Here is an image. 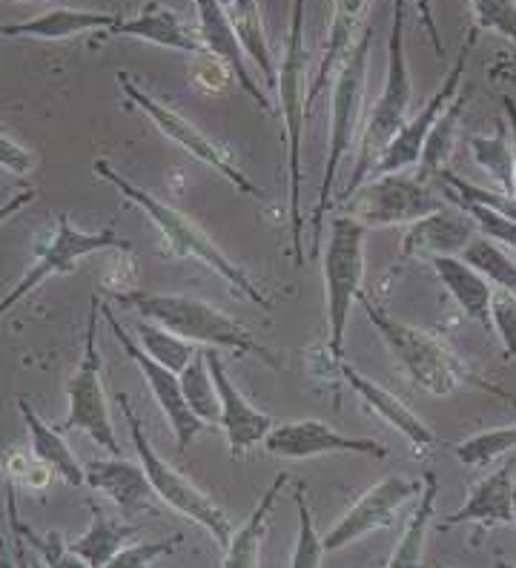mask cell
<instances>
[{
    "instance_id": "cell-1",
    "label": "cell",
    "mask_w": 516,
    "mask_h": 568,
    "mask_svg": "<svg viewBox=\"0 0 516 568\" xmlns=\"http://www.w3.org/2000/svg\"><path fill=\"white\" fill-rule=\"evenodd\" d=\"M92 170H95V175H101L103 181H110L112 187L124 195L127 202L135 204V207L155 224V230L161 233V242H164L166 258H193V262H201L204 267H210L215 276L224 278L235 293L250 298L253 305H259L267 313L273 311V302H270L267 293L262 291V284L255 282L241 264H235L233 258H230L227 253H224V250H221L219 244L206 236L204 230L190 219V215H184L181 210L170 207L166 202L155 199L150 190L132 184V181L127 179V175L118 173L115 166L107 159L92 161Z\"/></svg>"
},
{
    "instance_id": "cell-2",
    "label": "cell",
    "mask_w": 516,
    "mask_h": 568,
    "mask_svg": "<svg viewBox=\"0 0 516 568\" xmlns=\"http://www.w3.org/2000/svg\"><path fill=\"white\" fill-rule=\"evenodd\" d=\"M307 49H304V0H293L290 9V29L284 55L275 75V98L279 115L284 121V144H287V215H290V247L296 267L304 264V210H302V181H304V132H307Z\"/></svg>"
},
{
    "instance_id": "cell-3",
    "label": "cell",
    "mask_w": 516,
    "mask_h": 568,
    "mask_svg": "<svg viewBox=\"0 0 516 568\" xmlns=\"http://www.w3.org/2000/svg\"><path fill=\"white\" fill-rule=\"evenodd\" d=\"M356 305L365 311L373 331L382 336V342L387 345L393 359L399 362L402 371L411 376V382L419 390H425L431 396H451L454 390L465 388V385H474V388H482L488 390V394L508 399V394L503 388H496L490 382L479 379L439 336L422 331V327L407 325V322H399L385 307L373 305L365 293L358 296Z\"/></svg>"
},
{
    "instance_id": "cell-4",
    "label": "cell",
    "mask_w": 516,
    "mask_h": 568,
    "mask_svg": "<svg viewBox=\"0 0 516 568\" xmlns=\"http://www.w3.org/2000/svg\"><path fill=\"white\" fill-rule=\"evenodd\" d=\"M115 302L121 307L141 313V320H150L164 331L175 333L181 339L204 347H227L239 356H259L270 367H279V359L270 354L262 342L255 339L247 327L227 316L224 311L213 307L181 293H150V291H118Z\"/></svg>"
},
{
    "instance_id": "cell-5",
    "label": "cell",
    "mask_w": 516,
    "mask_h": 568,
    "mask_svg": "<svg viewBox=\"0 0 516 568\" xmlns=\"http://www.w3.org/2000/svg\"><path fill=\"white\" fill-rule=\"evenodd\" d=\"M373 29L365 27L353 49L338 63L333 75L331 90V144H327V161H324V179L318 190V202L310 215V244L318 250L324 233V219L333 202V184H336L338 166L347 159L356 139L362 135V112H365V90H367V63H371Z\"/></svg>"
},
{
    "instance_id": "cell-6",
    "label": "cell",
    "mask_w": 516,
    "mask_h": 568,
    "mask_svg": "<svg viewBox=\"0 0 516 568\" xmlns=\"http://www.w3.org/2000/svg\"><path fill=\"white\" fill-rule=\"evenodd\" d=\"M413 104V81L411 67L405 55V0H393V23H391V41H387V70L382 92H378L376 104L367 112L362 135H358V155L353 164V173L342 190V202L351 199L367 179H371L373 166L378 155L385 153L393 135L407 124V112Z\"/></svg>"
},
{
    "instance_id": "cell-7",
    "label": "cell",
    "mask_w": 516,
    "mask_h": 568,
    "mask_svg": "<svg viewBox=\"0 0 516 568\" xmlns=\"http://www.w3.org/2000/svg\"><path fill=\"white\" fill-rule=\"evenodd\" d=\"M367 227L351 215H333L327 247L322 256L324 296H327V354L344 359V336L353 305L362 296L365 282Z\"/></svg>"
},
{
    "instance_id": "cell-8",
    "label": "cell",
    "mask_w": 516,
    "mask_h": 568,
    "mask_svg": "<svg viewBox=\"0 0 516 568\" xmlns=\"http://www.w3.org/2000/svg\"><path fill=\"white\" fill-rule=\"evenodd\" d=\"M115 403L118 408H121V414H124L127 428H130L132 434V445H135L141 468H144L155 497H159L161 503H166L172 511H179L181 517H186V520H193L195 526L204 528V531L215 540V546L224 551L230 537H233V523H230V517L224 514V508L215 506L213 499L206 497L195 483H190V479H186L175 465L166 463L159 450L152 448L144 428H141V419H138L135 410H132L130 396L115 394Z\"/></svg>"
},
{
    "instance_id": "cell-9",
    "label": "cell",
    "mask_w": 516,
    "mask_h": 568,
    "mask_svg": "<svg viewBox=\"0 0 516 568\" xmlns=\"http://www.w3.org/2000/svg\"><path fill=\"white\" fill-rule=\"evenodd\" d=\"M115 81L118 87H121V92L127 95V101L144 112L146 119L152 121V126H155L164 139H170L172 144H179L181 150L193 155L195 161H201V164H206L210 170H215L221 179L227 181L230 187H235V193L250 195V199H262V187H259V184L230 159L227 150L221 144H215L199 124H193L186 115H181L179 110H172L170 104H164L159 98H152L141 83L132 81L130 72H118Z\"/></svg>"
},
{
    "instance_id": "cell-10",
    "label": "cell",
    "mask_w": 516,
    "mask_h": 568,
    "mask_svg": "<svg viewBox=\"0 0 516 568\" xmlns=\"http://www.w3.org/2000/svg\"><path fill=\"white\" fill-rule=\"evenodd\" d=\"M344 215L356 219L367 230L399 227L413 224L445 207L431 181L419 179V173H385L371 179L344 199Z\"/></svg>"
},
{
    "instance_id": "cell-11",
    "label": "cell",
    "mask_w": 516,
    "mask_h": 568,
    "mask_svg": "<svg viewBox=\"0 0 516 568\" xmlns=\"http://www.w3.org/2000/svg\"><path fill=\"white\" fill-rule=\"evenodd\" d=\"M98 313H101V298L92 296L90 316H87V331H83V354L78 362L75 374L69 379V410L58 430H83L90 434L92 443L101 445L110 457H121L115 428H112L110 405H107V390L101 379V351H98Z\"/></svg>"
},
{
    "instance_id": "cell-12",
    "label": "cell",
    "mask_w": 516,
    "mask_h": 568,
    "mask_svg": "<svg viewBox=\"0 0 516 568\" xmlns=\"http://www.w3.org/2000/svg\"><path fill=\"white\" fill-rule=\"evenodd\" d=\"M101 250H121V253H130V242L118 236L112 227L95 230V233H83L78 230L75 224L69 222L67 213H58L55 219V233L47 242V247L41 250V256L34 258L32 267L23 273V278L14 284L12 291L7 296L0 298V320L7 316V313L14 311L18 302L34 293L41 287L43 282H49L52 276H61V273L75 271L78 262L92 253H101Z\"/></svg>"
},
{
    "instance_id": "cell-13",
    "label": "cell",
    "mask_w": 516,
    "mask_h": 568,
    "mask_svg": "<svg viewBox=\"0 0 516 568\" xmlns=\"http://www.w3.org/2000/svg\"><path fill=\"white\" fill-rule=\"evenodd\" d=\"M479 41V29L471 27L468 38L462 41L459 55L456 61L451 63V70H447L445 81L439 83V90L434 95L427 98L425 106H422L413 119H407V124L402 126L396 135H393L391 144L385 146V153L378 155L376 166H373L371 175H385V173H405L411 166H419L422 150H425V141L434 130V124L439 121L442 112L447 110V104L459 95V87L465 81V70H468V61L474 55V47Z\"/></svg>"
},
{
    "instance_id": "cell-14",
    "label": "cell",
    "mask_w": 516,
    "mask_h": 568,
    "mask_svg": "<svg viewBox=\"0 0 516 568\" xmlns=\"http://www.w3.org/2000/svg\"><path fill=\"white\" fill-rule=\"evenodd\" d=\"M101 316L107 320V325H110V331H112V336L118 339V345L124 347V354L130 356L132 362H135L138 374L144 376V382L150 385L152 399L159 403L161 414L166 416V423H170L172 434H175V445H179V454H184V450L195 443V437H199L201 430H206V425L201 423L199 416L190 410V405H186L184 394H181L179 374H172L170 367H164L161 362L152 359L144 347L132 339L130 331H127V327L118 322L112 305L101 302Z\"/></svg>"
},
{
    "instance_id": "cell-15",
    "label": "cell",
    "mask_w": 516,
    "mask_h": 568,
    "mask_svg": "<svg viewBox=\"0 0 516 568\" xmlns=\"http://www.w3.org/2000/svg\"><path fill=\"white\" fill-rule=\"evenodd\" d=\"M422 494V479H407L402 474H391V477L378 479L371 491H365L362 497L353 503L347 511L342 514V520L324 534V551H338V548H347L353 542L365 540L367 534L378 531V528H387L396 514L402 511L407 499L419 497Z\"/></svg>"
},
{
    "instance_id": "cell-16",
    "label": "cell",
    "mask_w": 516,
    "mask_h": 568,
    "mask_svg": "<svg viewBox=\"0 0 516 568\" xmlns=\"http://www.w3.org/2000/svg\"><path fill=\"white\" fill-rule=\"evenodd\" d=\"M270 457L279 459H310L324 454H362V457L385 459L387 448L376 439L347 437L322 419H293V423L273 425L264 439Z\"/></svg>"
},
{
    "instance_id": "cell-17",
    "label": "cell",
    "mask_w": 516,
    "mask_h": 568,
    "mask_svg": "<svg viewBox=\"0 0 516 568\" xmlns=\"http://www.w3.org/2000/svg\"><path fill=\"white\" fill-rule=\"evenodd\" d=\"M204 356L206 365H210V374H213L215 390H219V425L221 430H224V437H227L230 457H247V450H253L255 445L267 439L275 419L270 414H264V410L253 408V405L247 403V396L235 388L233 379L227 376V367H224V362H221L215 347H204Z\"/></svg>"
},
{
    "instance_id": "cell-18",
    "label": "cell",
    "mask_w": 516,
    "mask_h": 568,
    "mask_svg": "<svg viewBox=\"0 0 516 568\" xmlns=\"http://www.w3.org/2000/svg\"><path fill=\"white\" fill-rule=\"evenodd\" d=\"M190 3H193L195 12V32H199L206 52L219 58L221 63H227V70L233 72L235 83L253 98L255 104L262 106L264 112H273L270 95L259 87V81L250 75L247 55H244V49H241L239 38H235V29L233 23H230L224 3H221V0H190Z\"/></svg>"
},
{
    "instance_id": "cell-19",
    "label": "cell",
    "mask_w": 516,
    "mask_h": 568,
    "mask_svg": "<svg viewBox=\"0 0 516 568\" xmlns=\"http://www.w3.org/2000/svg\"><path fill=\"white\" fill-rule=\"evenodd\" d=\"M476 233V224L459 207H442L436 213L425 215L419 222L407 224L405 236H402L399 258H439V256H462Z\"/></svg>"
},
{
    "instance_id": "cell-20",
    "label": "cell",
    "mask_w": 516,
    "mask_h": 568,
    "mask_svg": "<svg viewBox=\"0 0 516 568\" xmlns=\"http://www.w3.org/2000/svg\"><path fill=\"white\" fill-rule=\"evenodd\" d=\"M338 367H342L344 382L351 385L353 394H356L358 399H362V403H365L367 408L382 419V423H387L396 434H402L413 448L431 450L439 445V437L434 434V428H431L427 423H422V416L413 414V410L402 403L399 396L391 394L387 388H382L378 382H373L371 376H365L362 371H356L351 362L342 359L338 362Z\"/></svg>"
},
{
    "instance_id": "cell-21",
    "label": "cell",
    "mask_w": 516,
    "mask_h": 568,
    "mask_svg": "<svg viewBox=\"0 0 516 568\" xmlns=\"http://www.w3.org/2000/svg\"><path fill=\"white\" fill-rule=\"evenodd\" d=\"M514 471L510 465L496 468L494 474L482 477L474 488H471L468 499L462 503V508L445 514L434 526L451 528V526H465L474 523L482 528L494 526H514Z\"/></svg>"
},
{
    "instance_id": "cell-22",
    "label": "cell",
    "mask_w": 516,
    "mask_h": 568,
    "mask_svg": "<svg viewBox=\"0 0 516 568\" xmlns=\"http://www.w3.org/2000/svg\"><path fill=\"white\" fill-rule=\"evenodd\" d=\"M371 3L373 0H333L331 29H327L322 58H318V67L316 72H313V81H310L307 90L310 110H313V104L322 98V92L327 90V83L333 81L338 63H342L344 55L351 52L353 43L358 41V36L365 32L362 21H365Z\"/></svg>"
},
{
    "instance_id": "cell-23",
    "label": "cell",
    "mask_w": 516,
    "mask_h": 568,
    "mask_svg": "<svg viewBox=\"0 0 516 568\" xmlns=\"http://www.w3.org/2000/svg\"><path fill=\"white\" fill-rule=\"evenodd\" d=\"M110 36L135 38V41L155 43V47L175 49V52H190V55H204L206 49L201 43L199 32L181 21V14L161 3H146L144 9L132 18H118Z\"/></svg>"
},
{
    "instance_id": "cell-24",
    "label": "cell",
    "mask_w": 516,
    "mask_h": 568,
    "mask_svg": "<svg viewBox=\"0 0 516 568\" xmlns=\"http://www.w3.org/2000/svg\"><path fill=\"white\" fill-rule=\"evenodd\" d=\"M83 477L98 494L110 497L124 514H144L152 508L155 491H152L141 463L135 465L124 457L92 459L83 468Z\"/></svg>"
},
{
    "instance_id": "cell-25",
    "label": "cell",
    "mask_w": 516,
    "mask_h": 568,
    "mask_svg": "<svg viewBox=\"0 0 516 568\" xmlns=\"http://www.w3.org/2000/svg\"><path fill=\"white\" fill-rule=\"evenodd\" d=\"M118 12H98V9H69L58 7L29 18V21L3 23L0 38H32V41H67V38L87 36V32H110L118 23Z\"/></svg>"
},
{
    "instance_id": "cell-26",
    "label": "cell",
    "mask_w": 516,
    "mask_h": 568,
    "mask_svg": "<svg viewBox=\"0 0 516 568\" xmlns=\"http://www.w3.org/2000/svg\"><path fill=\"white\" fill-rule=\"evenodd\" d=\"M431 267L445 284V291L451 293L459 311L468 316L471 322H479L485 331H490V298H494V284L476 271L474 264H468L459 256H439L431 258Z\"/></svg>"
},
{
    "instance_id": "cell-27",
    "label": "cell",
    "mask_w": 516,
    "mask_h": 568,
    "mask_svg": "<svg viewBox=\"0 0 516 568\" xmlns=\"http://www.w3.org/2000/svg\"><path fill=\"white\" fill-rule=\"evenodd\" d=\"M227 9V18L235 29L244 55L255 63L259 75L264 78V90L275 92V75H279V61L270 49L267 29L262 21V7L259 0H221Z\"/></svg>"
},
{
    "instance_id": "cell-28",
    "label": "cell",
    "mask_w": 516,
    "mask_h": 568,
    "mask_svg": "<svg viewBox=\"0 0 516 568\" xmlns=\"http://www.w3.org/2000/svg\"><path fill=\"white\" fill-rule=\"evenodd\" d=\"M287 474H279L270 483L267 491L262 494L255 511L239 528H233V537H230L227 548H224V568H262V546L264 537H267L270 511H273L279 494L287 486Z\"/></svg>"
},
{
    "instance_id": "cell-29",
    "label": "cell",
    "mask_w": 516,
    "mask_h": 568,
    "mask_svg": "<svg viewBox=\"0 0 516 568\" xmlns=\"http://www.w3.org/2000/svg\"><path fill=\"white\" fill-rule=\"evenodd\" d=\"M18 410H21L23 423H27L34 459L52 474H58L67 486H83V483H87L83 468L75 459V454H72V448L63 443L61 430L43 423L41 416L34 414L32 405H29V399H23V396L18 399Z\"/></svg>"
},
{
    "instance_id": "cell-30",
    "label": "cell",
    "mask_w": 516,
    "mask_h": 568,
    "mask_svg": "<svg viewBox=\"0 0 516 568\" xmlns=\"http://www.w3.org/2000/svg\"><path fill=\"white\" fill-rule=\"evenodd\" d=\"M436 491H439L436 474H422V494L416 497V508H413L411 520H407L405 531H402L399 542L393 548V555L385 568H422L427 531H431V526L436 520Z\"/></svg>"
},
{
    "instance_id": "cell-31",
    "label": "cell",
    "mask_w": 516,
    "mask_h": 568,
    "mask_svg": "<svg viewBox=\"0 0 516 568\" xmlns=\"http://www.w3.org/2000/svg\"><path fill=\"white\" fill-rule=\"evenodd\" d=\"M90 511H92L90 528H87V531H83L72 546H69V551L81 557L87 566L103 568L112 557L118 555V551H121V548L127 546V540L135 534V528L127 526V523L112 520L110 514L98 506H90Z\"/></svg>"
},
{
    "instance_id": "cell-32",
    "label": "cell",
    "mask_w": 516,
    "mask_h": 568,
    "mask_svg": "<svg viewBox=\"0 0 516 568\" xmlns=\"http://www.w3.org/2000/svg\"><path fill=\"white\" fill-rule=\"evenodd\" d=\"M465 144L476 166L490 175L494 187L514 195V150H510V132L505 119L496 121V130L490 135H468Z\"/></svg>"
},
{
    "instance_id": "cell-33",
    "label": "cell",
    "mask_w": 516,
    "mask_h": 568,
    "mask_svg": "<svg viewBox=\"0 0 516 568\" xmlns=\"http://www.w3.org/2000/svg\"><path fill=\"white\" fill-rule=\"evenodd\" d=\"M468 106V92L465 95H456L447 110L442 112L439 121L434 124L431 135L425 141V150H422V159H419V179L431 181L447 170V161L454 155V146L456 139H459V121H462V112Z\"/></svg>"
},
{
    "instance_id": "cell-34",
    "label": "cell",
    "mask_w": 516,
    "mask_h": 568,
    "mask_svg": "<svg viewBox=\"0 0 516 568\" xmlns=\"http://www.w3.org/2000/svg\"><path fill=\"white\" fill-rule=\"evenodd\" d=\"M181 382V394H184L186 405L199 416L201 423L210 428V425H219L221 403H219V390H215L213 374H210V365H206L204 347L195 351V356L190 359V365L179 374Z\"/></svg>"
},
{
    "instance_id": "cell-35",
    "label": "cell",
    "mask_w": 516,
    "mask_h": 568,
    "mask_svg": "<svg viewBox=\"0 0 516 568\" xmlns=\"http://www.w3.org/2000/svg\"><path fill=\"white\" fill-rule=\"evenodd\" d=\"M459 258L474 264L476 271L488 278L496 291H505L510 296H516V256L510 250H505L503 244L490 242L485 236H476Z\"/></svg>"
},
{
    "instance_id": "cell-36",
    "label": "cell",
    "mask_w": 516,
    "mask_h": 568,
    "mask_svg": "<svg viewBox=\"0 0 516 568\" xmlns=\"http://www.w3.org/2000/svg\"><path fill=\"white\" fill-rule=\"evenodd\" d=\"M9 526H12V531L18 534L23 542H29V546L41 555L43 566L47 568H92L87 566L81 557L69 551V546L61 540V534L58 531L38 534L34 528H29L27 523L21 520V514H18V503H14L12 488H9Z\"/></svg>"
},
{
    "instance_id": "cell-37",
    "label": "cell",
    "mask_w": 516,
    "mask_h": 568,
    "mask_svg": "<svg viewBox=\"0 0 516 568\" xmlns=\"http://www.w3.org/2000/svg\"><path fill=\"white\" fill-rule=\"evenodd\" d=\"M138 339H141L138 345L144 347L152 359L161 362L164 367H170L172 374H181L195 356V351H199L193 342L181 339V336L164 331V327L155 325V322L150 320L138 322Z\"/></svg>"
},
{
    "instance_id": "cell-38",
    "label": "cell",
    "mask_w": 516,
    "mask_h": 568,
    "mask_svg": "<svg viewBox=\"0 0 516 568\" xmlns=\"http://www.w3.org/2000/svg\"><path fill=\"white\" fill-rule=\"evenodd\" d=\"M516 450V423L503 428H488L471 439H462L454 445V457L468 468H488L496 459Z\"/></svg>"
},
{
    "instance_id": "cell-39",
    "label": "cell",
    "mask_w": 516,
    "mask_h": 568,
    "mask_svg": "<svg viewBox=\"0 0 516 568\" xmlns=\"http://www.w3.org/2000/svg\"><path fill=\"white\" fill-rule=\"evenodd\" d=\"M299 511V531H296V546H293V557H290V568H322L324 560V542L322 534H318L316 520H313V511L307 506V494L304 486H296L293 491Z\"/></svg>"
},
{
    "instance_id": "cell-40",
    "label": "cell",
    "mask_w": 516,
    "mask_h": 568,
    "mask_svg": "<svg viewBox=\"0 0 516 568\" xmlns=\"http://www.w3.org/2000/svg\"><path fill=\"white\" fill-rule=\"evenodd\" d=\"M474 27L496 32L516 47V0H468Z\"/></svg>"
},
{
    "instance_id": "cell-41",
    "label": "cell",
    "mask_w": 516,
    "mask_h": 568,
    "mask_svg": "<svg viewBox=\"0 0 516 568\" xmlns=\"http://www.w3.org/2000/svg\"><path fill=\"white\" fill-rule=\"evenodd\" d=\"M490 331L499 336L508 359L516 362V296L505 291H496L490 298Z\"/></svg>"
},
{
    "instance_id": "cell-42",
    "label": "cell",
    "mask_w": 516,
    "mask_h": 568,
    "mask_svg": "<svg viewBox=\"0 0 516 568\" xmlns=\"http://www.w3.org/2000/svg\"><path fill=\"white\" fill-rule=\"evenodd\" d=\"M175 542L170 540H146V542H135V546H124L112 557L110 562L103 568H152L155 560H161L164 555H170Z\"/></svg>"
},
{
    "instance_id": "cell-43",
    "label": "cell",
    "mask_w": 516,
    "mask_h": 568,
    "mask_svg": "<svg viewBox=\"0 0 516 568\" xmlns=\"http://www.w3.org/2000/svg\"><path fill=\"white\" fill-rule=\"evenodd\" d=\"M0 166L14 175H27L32 173L34 155L29 153L21 141H14L7 132H0Z\"/></svg>"
},
{
    "instance_id": "cell-44",
    "label": "cell",
    "mask_w": 516,
    "mask_h": 568,
    "mask_svg": "<svg viewBox=\"0 0 516 568\" xmlns=\"http://www.w3.org/2000/svg\"><path fill=\"white\" fill-rule=\"evenodd\" d=\"M413 9H416V18H419L422 32L427 36V41L434 43L436 55H445V43L439 38V27H436V14H434V0H411Z\"/></svg>"
},
{
    "instance_id": "cell-45",
    "label": "cell",
    "mask_w": 516,
    "mask_h": 568,
    "mask_svg": "<svg viewBox=\"0 0 516 568\" xmlns=\"http://www.w3.org/2000/svg\"><path fill=\"white\" fill-rule=\"evenodd\" d=\"M34 199H38V193H34V190H18V193H14L7 204H0V227H3L7 222H12L14 215L21 213L23 207H29Z\"/></svg>"
},
{
    "instance_id": "cell-46",
    "label": "cell",
    "mask_w": 516,
    "mask_h": 568,
    "mask_svg": "<svg viewBox=\"0 0 516 568\" xmlns=\"http://www.w3.org/2000/svg\"><path fill=\"white\" fill-rule=\"evenodd\" d=\"M503 110H505V124H508L510 132V150H514V199H516V101L510 95L503 98Z\"/></svg>"
},
{
    "instance_id": "cell-47",
    "label": "cell",
    "mask_w": 516,
    "mask_h": 568,
    "mask_svg": "<svg viewBox=\"0 0 516 568\" xmlns=\"http://www.w3.org/2000/svg\"><path fill=\"white\" fill-rule=\"evenodd\" d=\"M514 526H516V486H514Z\"/></svg>"
},
{
    "instance_id": "cell-48",
    "label": "cell",
    "mask_w": 516,
    "mask_h": 568,
    "mask_svg": "<svg viewBox=\"0 0 516 568\" xmlns=\"http://www.w3.org/2000/svg\"><path fill=\"white\" fill-rule=\"evenodd\" d=\"M18 557H21V566L29 568V566H27V557H23V551H21V555H18Z\"/></svg>"
},
{
    "instance_id": "cell-49",
    "label": "cell",
    "mask_w": 516,
    "mask_h": 568,
    "mask_svg": "<svg viewBox=\"0 0 516 568\" xmlns=\"http://www.w3.org/2000/svg\"><path fill=\"white\" fill-rule=\"evenodd\" d=\"M21 3H29V0H21Z\"/></svg>"
},
{
    "instance_id": "cell-50",
    "label": "cell",
    "mask_w": 516,
    "mask_h": 568,
    "mask_svg": "<svg viewBox=\"0 0 516 568\" xmlns=\"http://www.w3.org/2000/svg\"><path fill=\"white\" fill-rule=\"evenodd\" d=\"M436 568H447V566H436Z\"/></svg>"
},
{
    "instance_id": "cell-51",
    "label": "cell",
    "mask_w": 516,
    "mask_h": 568,
    "mask_svg": "<svg viewBox=\"0 0 516 568\" xmlns=\"http://www.w3.org/2000/svg\"><path fill=\"white\" fill-rule=\"evenodd\" d=\"M331 3H333V0H331Z\"/></svg>"
}]
</instances>
